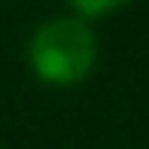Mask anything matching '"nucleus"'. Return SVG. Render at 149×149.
Here are the masks:
<instances>
[{
	"instance_id": "obj_1",
	"label": "nucleus",
	"mask_w": 149,
	"mask_h": 149,
	"mask_svg": "<svg viewBox=\"0 0 149 149\" xmlns=\"http://www.w3.org/2000/svg\"><path fill=\"white\" fill-rule=\"evenodd\" d=\"M100 43L91 24L76 15H52L37 24L28 40V67L43 85L73 88L91 76Z\"/></svg>"
},
{
	"instance_id": "obj_2",
	"label": "nucleus",
	"mask_w": 149,
	"mask_h": 149,
	"mask_svg": "<svg viewBox=\"0 0 149 149\" xmlns=\"http://www.w3.org/2000/svg\"><path fill=\"white\" fill-rule=\"evenodd\" d=\"M119 9H125V3H113V0H97V3H91V0H76V3L70 6V15H76L79 22H85V24L94 28L100 18L116 15Z\"/></svg>"
}]
</instances>
